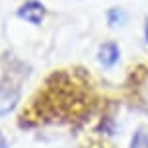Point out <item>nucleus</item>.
<instances>
[{"mask_svg": "<svg viewBox=\"0 0 148 148\" xmlns=\"http://www.w3.org/2000/svg\"><path fill=\"white\" fill-rule=\"evenodd\" d=\"M96 59H97V64L105 70H111V68L117 66V62L121 60V49L115 41H105L97 47V53H96Z\"/></svg>", "mask_w": 148, "mask_h": 148, "instance_id": "f03ea898", "label": "nucleus"}, {"mask_svg": "<svg viewBox=\"0 0 148 148\" xmlns=\"http://www.w3.org/2000/svg\"><path fill=\"white\" fill-rule=\"evenodd\" d=\"M144 41L148 43V18H146V22H144Z\"/></svg>", "mask_w": 148, "mask_h": 148, "instance_id": "0eeeda50", "label": "nucleus"}, {"mask_svg": "<svg viewBox=\"0 0 148 148\" xmlns=\"http://www.w3.org/2000/svg\"><path fill=\"white\" fill-rule=\"evenodd\" d=\"M127 12L123 8H111L109 12H107V23H109V27H123L127 23Z\"/></svg>", "mask_w": 148, "mask_h": 148, "instance_id": "20e7f679", "label": "nucleus"}, {"mask_svg": "<svg viewBox=\"0 0 148 148\" xmlns=\"http://www.w3.org/2000/svg\"><path fill=\"white\" fill-rule=\"evenodd\" d=\"M18 99H20L18 86H14L8 80L0 82V117H4L10 111H14V107L18 105Z\"/></svg>", "mask_w": 148, "mask_h": 148, "instance_id": "7ed1b4c3", "label": "nucleus"}, {"mask_svg": "<svg viewBox=\"0 0 148 148\" xmlns=\"http://www.w3.org/2000/svg\"><path fill=\"white\" fill-rule=\"evenodd\" d=\"M129 148H148V131L144 129H136L131 136Z\"/></svg>", "mask_w": 148, "mask_h": 148, "instance_id": "39448f33", "label": "nucleus"}, {"mask_svg": "<svg viewBox=\"0 0 148 148\" xmlns=\"http://www.w3.org/2000/svg\"><path fill=\"white\" fill-rule=\"evenodd\" d=\"M0 148H8V140H6V136L0 133Z\"/></svg>", "mask_w": 148, "mask_h": 148, "instance_id": "423d86ee", "label": "nucleus"}, {"mask_svg": "<svg viewBox=\"0 0 148 148\" xmlns=\"http://www.w3.org/2000/svg\"><path fill=\"white\" fill-rule=\"evenodd\" d=\"M45 14H47V8L39 0H27V2H23L22 6L18 8V12H16V16L20 20H23L25 23H31V25H41L45 20Z\"/></svg>", "mask_w": 148, "mask_h": 148, "instance_id": "f257e3e1", "label": "nucleus"}]
</instances>
